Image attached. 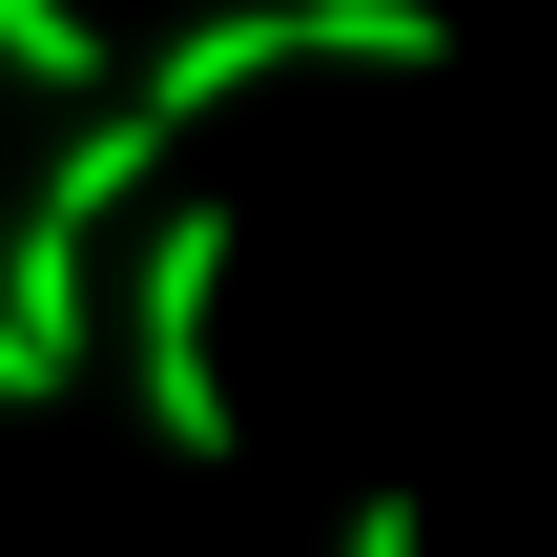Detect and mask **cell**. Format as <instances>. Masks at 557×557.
Masks as SVG:
<instances>
[{"instance_id": "obj_5", "label": "cell", "mask_w": 557, "mask_h": 557, "mask_svg": "<svg viewBox=\"0 0 557 557\" xmlns=\"http://www.w3.org/2000/svg\"><path fill=\"white\" fill-rule=\"evenodd\" d=\"M0 413H41V372H21V310H0Z\"/></svg>"}, {"instance_id": "obj_4", "label": "cell", "mask_w": 557, "mask_h": 557, "mask_svg": "<svg viewBox=\"0 0 557 557\" xmlns=\"http://www.w3.org/2000/svg\"><path fill=\"white\" fill-rule=\"evenodd\" d=\"M331 557H434V517H413V496H351V537Z\"/></svg>"}, {"instance_id": "obj_3", "label": "cell", "mask_w": 557, "mask_h": 557, "mask_svg": "<svg viewBox=\"0 0 557 557\" xmlns=\"http://www.w3.org/2000/svg\"><path fill=\"white\" fill-rule=\"evenodd\" d=\"M0 83L83 103V83H103V21H83V0H0Z\"/></svg>"}, {"instance_id": "obj_2", "label": "cell", "mask_w": 557, "mask_h": 557, "mask_svg": "<svg viewBox=\"0 0 557 557\" xmlns=\"http://www.w3.org/2000/svg\"><path fill=\"white\" fill-rule=\"evenodd\" d=\"M269 62H310V41H289V0H227V21H186V41H165V62L124 83V103H145V124L186 145V124H207V103H248Z\"/></svg>"}, {"instance_id": "obj_1", "label": "cell", "mask_w": 557, "mask_h": 557, "mask_svg": "<svg viewBox=\"0 0 557 557\" xmlns=\"http://www.w3.org/2000/svg\"><path fill=\"white\" fill-rule=\"evenodd\" d=\"M207 310H227V207L186 186V207L145 227V269H124V372H145V434H165L186 475L248 434V413H227V372H207Z\"/></svg>"}]
</instances>
